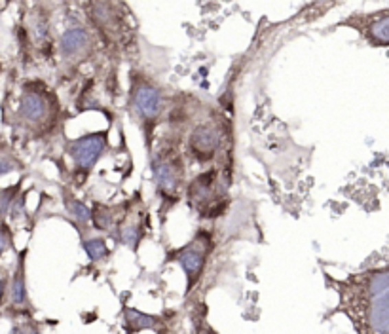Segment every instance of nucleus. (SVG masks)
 <instances>
[{"instance_id":"nucleus-1","label":"nucleus","mask_w":389,"mask_h":334,"mask_svg":"<svg viewBox=\"0 0 389 334\" xmlns=\"http://www.w3.org/2000/svg\"><path fill=\"white\" fill-rule=\"evenodd\" d=\"M344 313L359 334H389V270L386 266L338 281Z\"/></svg>"},{"instance_id":"nucleus-2","label":"nucleus","mask_w":389,"mask_h":334,"mask_svg":"<svg viewBox=\"0 0 389 334\" xmlns=\"http://www.w3.org/2000/svg\"><path fill=\"white\" fill-rule=\"evenodd\" d=\"M16 124L34 141H46L61 128V103L44 82L32 80L23 86L16 109Z\"/></svg>"},{"instance_id":"nucleus-3","label":"nucleus","mask_w":389,"mask_h":334,"mask_svg":"<svg viewBox=\"0 0 389 334\" xmlns=\"http://www.w3.org/2000/svg\"><path fill=\"white\" fill-rule=\"evenodd\" d=\"M151 167L154 190L162 201L159 215H167V211L181 201L186 188V158L181 139L175 135L159 139L158 148L151 151Z\"/></svg>"},{"instance_id":"nucleus-4","label":"nucleus","mask_w":389,"mask_h":334,"mask_svg":"<svg viewBox=\"0 0 389 334\" xmlns=\"http://www.w3.org/2000/svg\"><path fill=\"white\" fill-rule=\"evenodd\" d=\"M232 179V159L201 171L190 183H186L184 188L188 207L203 221H214L223 216L230 201Z\"/></svg>"},{"instance_id":"nucleus-5","label":"nucleus","mask_w":389,"mask_h":334,"mask_svg":"<svg viewBox=\"0 0 389 334\" xmlns=\"http://www.w3.org/2000/svg\"><path fill=\"white\" fill-rule=\"evenodd\" d=\"M232 131L228 122L211 114L209 118H199L188 131V137L184 141V158H188L192 164L201 167H211L223 162H230Z\"/></svg>"},{"instance_id":"nucleus-6","label":"nucleus","mask_w":389,"mask_h":334,"mask_svg":"<svg viewBox=\"0 0 389 334\" xmlns=\"http://www.w3.org/2000/svg\"><path fill=\"white\" fill-rule=\"evenodd\" d=\"M131 88H129V107L135 114L137 122L143 131L146 151L154 148V133L162 124L164 112H166V99L164 91L156 82L146 78L144 74H133L129 76Z\"/></svg>"},{"instance_id":"nucleus-7","label":"nucleus","mask_w":389,"mask_h":334,"mask_svg":"<svg viewBox=\"0 0 389 334\" xmlns=\"http://www.w3.org/2000/svg\"><path fill=\"white\" fill-rule=\"evenodd\" d=\"M109 151V129L86 133L65 143V154L72 162L71 179L74 186H84L97 162Z\"/></svg>"},{"instance_id":"nucleus-8","label":"nucleus","mask_w":389,"mask_h":334,"mask_svg":"<svg viewBox=\"0 0 389 334\" xmlns=\"http://www.w3.org/2000/svg\"><path fill=\"white\" fill-rule=\"evenodd\" d=\"M211 247H213L211 234L199 230L196 234V238L192 239L188 245L179 249L175 253V260L181 264V268L184 270V276H186V293H190L192 289L198 285L201 276H203L207 256H209Z\"/></svg>"},{"instance_id":"nucleus-9","label":"nucleus","mask_w":389,"mask_h":334,"mask_svg":"<svg viewBox=\"0 0 389 334\" xmlns=\"http://www.w3.org/2000/svg\"><path fill=\"white\" fill-rule=\"evenodd\" d=\"M57 52L61 61L67 67H78L84 63L91 54H93V38L91 32L86 27H69L67 31L59 36Z\"/></svg>"},{"instance_id":"nucleus-10","label":"nucleus","mask_w":389,"mask_h":334,"mask_svg":"<svg viewBox=\"0 0 389 334\" xmlns=\"http://www.w3.org/2000/svg\"><path fill=\"white\" fill-rule=\"evenodd\" d=\"M359 17L357 25H351L357 29L365 40L374 46V48H388L389 44V12L381 10L378 14H368V16H355Z\"/></svg>"},{"instance_id":"nucleus-11","label":"nucleus","mask_w":389,"mask_h":334,"mask_svg":"<svg viewBox=\"0 0 389 334\" xmlns=\"http://www.w3.org/2000/svg\"><path fill=\"white\" fill-rule=\"evenodd\" d=\"M25 255L27 251H21L19 260H17L16 271L12 276L8 287V298L14 308L17 310H25L29 306V296H27V279H25Z\"/></svg>"},{"instance_id":"nucleus-12","label":"nucleus","mask_w":389,"mask_h":334,"mask_svg":"<svg viewBox=\"0 0 389 334\" xmlns=\"http://www.w3.org/2000/svg\"><path fill=\"white\" fill-rule=\"evenodd\" d=\"M126 205L127 201L118 207L104 205V203H93V207H91V224L96 226V230L111 232L112 228L118 224L120 216L124 215Z\"/></svg>"},{"instance_id":"nucleus-13","label":"nucleus","mask_w":389,"mask_h":334,"mask_svg":"<svg viewBox=\"0 0 389 334\" xmlns=\"http://www.w3.org/2000/svg\"><path fill=\"white\" fill-rule=\"evenodd\" d=\"M63 205L67 213L80 224V226H88L91 223V207H88L84 201H80L74 194L69 190H63Z\"/></svg>"},{"instance_id":"nucleus-14","label":"nucleus","mask_w":389,"mask_h":334,"mask_svg":"<svg viewBox=\"0 0 389 334\" xmlns=\"http://www.w3.org/2000/svg\"><path fill=\"white\" fill-rule=\"evenodd\" d=\"M124 319H126V329L129 334L141 333L144 329H154V326L159 323L158 318L146 315L143 311L131 310V308H126V310H124Z\"/></svg>"},{"instance_id":"nucleus-15","label":"nucleus","mask_w":389,"mask_h":334,"mask_svg":"<svg viewBox=\"0 0 389 334\" xmlns=\"http://www.w3.org/2000/svg\"><path fill=\"white\" fill-rule=\"evenodd\" d=\"M21 188H23V179L12 186H0V223H4L8 219L10 207L17 198V194L21 192Z\"/></svg>"},{"instance_id":"nucleus-16","label":"nucleus","mask_w":389,"mask_h":334,"mask_svg":"<svg viewBox=\"0 0 389 334\" xmlns=\"http://www.w3.org/2000/svg\"><path fill=\"white\" fill-rule=\"evenodd\" d=\"M82 249L86 251V255L89 256V260L93 263H101L109 256V245L103 238H89L82 241Z\"/></svg>"},{"instance_id":"nucleus-17","label":"nucleus","mask_w":389,"mask_h":334,"mask_svg":"<svg viewBox=\"0 0 389 334\" xmlns=\"http://www.w3.org/2000/svg\"><path fill=\"white\" fill-rule=\"evenodd\" d=\"M19 169H21L19 159L10 151H2V148H0V177L10 175V173H14V171H19Z\"/></svg>"},{"instance_id":"nucleus-18","label":"nucleus","mask_w":389,"mask_h":334,"mask_svg":"<svg viewBox=\"0 0 389 334\" xmlns=\"http://www.w3.org/2000/svg\"><path fill=\"white\" fill-rule=\"evenodd\" d=\"M34 23H32V31H34V36H36V42L44 44L46 40L49 38V21L48 17L44 14H34Z\"/></svg>"},{"instance_id":"nucleus-19","label":"nucleus","mask_w":389,"mask_h":334,"mask_svg":"<svg viewBox=\"0 0 389 334\" xmlns=\"http://www.w3.org/2000/svg\"><path fill=\"white\" fill-rule=\"evenodd\" d=\"M25 207H27V199H25L23 192H19L17 198L14 199L12 207H10V213H8L10 219H12V221H19V219L25 215Z\"/></svg>"},{"instance_id":"nucleus-20","label":"nucleus","mask_w":389,"mask_h":334,"mask_svg":"<svg viewBox=\"0 0 389 334\" xmlns=\"http://www.w3.org/2000/svg\"><path fill=\"white\" fill-rule=\"evenodd\" d=\"M12 241H14L12 228H10V224L4 221V223H0V256L4 255L10 247H12Z\"/></svg>"},{"instance_id":"nucleus-21","label":"nucleus","mask_w":389,"mask_h":334,"mask_svg":"<svg viewBox=\"0 0 389 334\" xmlns=\"http://www.w3.org/2000/svg\"><path fill=\"white\" fill-rule=\"evenodd\" d=\"M10 334H40L38 329L31 323H23V325H16L12 329V333Z\"/></svg>"},{"instance_id":"nucleus-22","label":"nucleus","mask_w":389,"mask_h":334,"mask_svg":"<svg viewBox=\"0 0 389 334\" xmlns=\"http://www.w3.org/2000/svg\"><path fill=\"white\" fill-rule=\"evenodd\" d=\"M0 71H2V67H0Z\"/></svg>"}]
</instances>
